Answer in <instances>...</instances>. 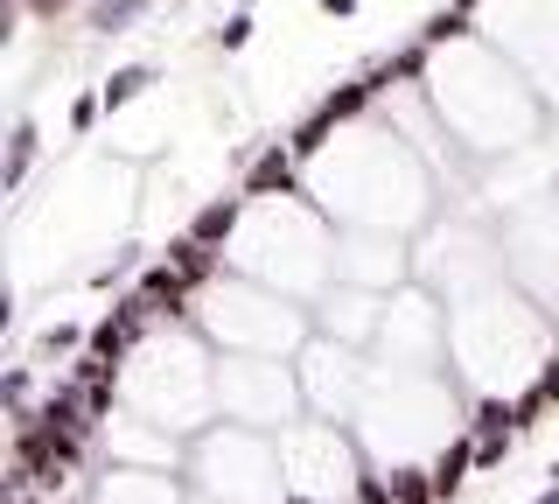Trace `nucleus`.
I'll list each match as a JSON object with an SVG mask.
<instances>
[{
    "label": "nucleus",
    "mask_w": 559,
    "mask_h": 504,
    "mask_svg": "<svg viewBox=\"0 0 559 504\" xmlns=\"http://www.w3.org/2000/svg\"><path fill=\"white\" fill-rule=\"evenodd\" d=\"M35 119H14V133H8V168H0V189L8 197H22V183H28V168H35Z\"/></svg>",
    "instance_id": "6e6552de"
},
{
    "label": "nucleus",
    "mask_w": 559,
    "mask_h": 504,
    "mask_svg": "<svg viewBox=\"0 0 559 504\" xmlns=\"http://www.w3.org/2000/svg\"><path fill=\"white\" fill-rule=\"evenodd\" d=\"M532 386H538V399H546V407H559V351H552L546 364H538V378H532Z\"/></svg>",
    "instance_id": "aec40b11"
},
{
    "label": "nucleus",
    "mask_w": 559,
    "mask_h": 504,
    "mask_svg": "<svg viewBox=\"0 0 559 504\" xmlns=\"http://www.w3.org/2000/svg\"><path fill=\"white\" fill-rule=\"evenodd\" d=\"M28 8H35V14H63L70 0H28Z\"/></svg>",
    "instance_id": "4be33fe9"
},
{
    "label": "nucleus",
    "mask_w": 559,
    "mask_h": 504,
    "mask_svg": "<svg viewBox=\"0 0 559 504\" xmlns=\"http://www.w3.org/2000/svg\"><path fill=\"white\" fill-rule=\"evenodd\" d=\"M245 43H252V14H231V22H217V49H245Z\"/></svg>",
    "instance_id": "f3484780"
},
{
    "label": "nucleus",
    "mask_w": 559,
    "mask_h": 504,
    "mask_svg": "<svg viewBox=\"0 0 559 504\" xmlns=\"http://www.w3.org/2000/svg\"><path fill=\"white\" fill-rule=\"evenodd\" d=\"M392 497L399 504H441V497H433V477H427V469H392Z\"/></svg>",
    "instance_id": "4468645a"
},
{
    "label": "nucleus",
    "mask_w": 559,
    "mask_h": 504,
    "mask_svg": "<svg viewBox=\"0 0 559 504\" xmlns=\"http://www.w3.org/2000/svg\"><path fill=\"white\" fill-rule=\"evenodd\" d=\"M427 71H433V49L419 43V36H413L406 49H392V78H399V84H427Z\"/></svg>",
    "instance_id": "ddd939ff"
},
{
    "label": "nucleus",
    "mask_w": 559,
    "mask_h": 504,
    "mask_svg": "<svg viewBox=\"0 0 559 504\" xmlns=\"http://www.w3.org/2000/svg\"><path fill=\"white\" fill-rule=\"evenodd\" d=\"M154 259H168V267L182 273L189 288H210V281H217V273H224V259L210 253V246H197V238H189V232H175V238H168V246L154 253Z\"/></svg>",
    "instance_id": "423d86ee"
},
{
    "label": "nucleus",
    "mask_w": 559,
    "mask_h": 504,
    "mask_svg": "<svg viewBox=\"0 0 559 504\" xmlns=\"http://www.w3.org/2000/svg\"><path fill=\"white\" fill-rule=\"evenodd\" d=\"M329 141H336V119H329L322 106H314L301 127H287V148H294V162H314V154H322Z\"/></svg>",
    "instance_id": "9d476101"
},
{
    "label": "nucleus",
    "mask_w": 559,
    "mask_h": 504,
    "mask_svg": "<svg viewBox=\"0 0 559 504\" xmlns=\"http://www.w3.org/2000/svg\"><path fill=\"white\" fill-rule=\"evenodd\" d=\"M454 8H462V14H476V8H483V0H454Z\"/></svg>",
    "instance_id": "b1692460"
},
{
    "label": "nucleus",
    "mask_w": 559,
    "mask_h": 504,
    "mask_svg": "<svg viewBox=\"0 0 559 504\" xmlns=\"http://www.w3.org/2000/svg\"><path fill=\"white\" fill-rule=\"evenodd\" d=\"M245 211H252V197H203L197 218H189V238H197V246H210V253H224V246L238 238Z\"/></svg>",
    "instance_id": "7ed1b4c3"
},
{
    "label": "nucleus",
    "mask_w": 559,
    "mask_h": 504,
    "mask_svg": "<svg viewBox=\"0 0 559 504\" xmlns=\"http://www.w3.org/2000/svg\"><path fill=\"white\" fill-rule=\"evenodd\" d=\"M538 421H546V399H538V386H524L518 392V434H532Z\"/></svg>",
    "instance_id": "6ab92c4d"
},
{
    "label": "nucleus",
    "mask_w": 559,
    "mask_h": 504,
    "mask_svg": "<svg viewBox=\"0 0 559 504\" xmlns=\"http://www.w3.org/2000/svg\"><path fill=\"white\" fill-rule=\"evenodd\" d=\"M427 477H433V497H441V504H454V497H462L468 491V477H476V434H454V442L441 448V456H433L427 462Z\"/></svg>",
    "instance_id": "20e7f679"
},
{
    "label": "nucleus",
    "mask_w": 559,
    "mask_h": 504,
    "mask_svg": "<svg viewBox=\"0 0 559 504\" xmlns=\"http://www.w3.org/2000/svg\"><path fill=\"white\" fill-rule=\"evenodd\" d=\"M98 113H105V98L98 92H78V98H70V133H92Z\"/></svg>",
    "instance_id": "2eb2a0df"
},
{
    "label": "nucleus",
    "mask_w": 559,
    "mask_h": 504,
    "mask_svg": "<svg viewBox=\"0 0 559 504\" xmlns=\"http://www.w3.org/2000/svg\"><path fill=\"white\" fill-rule=\"evenodd\" d=\"M538 504H559V483H546V491H538Z\"/></svg>",
    "instance_id": "5701e85b"
},
{
    "label": "nucleus",
    "mask_w": 559,
    "mask_h": 504,
    "mask_svg": "<svg viewBox=\"0 0 559 504\" xmlns=\"http://www.w3.org/2000/svg\"><path fill=\"white\" fill-rule=\"evenodd\" d=\"M371 98H378V92H371V84H364V78H349V84H336V92H329V98H322V113H329V119H336V127H343V119H357V113H371Z\"/></svg>",
    "instance_id": "f8f14e48"
},
{
    "label": "nucleus",
    "mask_w": 559,
    "mask_h": 504,
    "mask_svg": "<svg viewBox=\"0 0 559 504\" xmlns=\"http://www.w3.org/2000/svg\"><path fill=\"white\" fill-rule=\"evenodd\" d=\"M98 504H182V497H175V483L162 469H119V477L98 491Z\"/></svg>",
    "instance_id": "39448f33"
},
{
    "label": "nucleus",
    "mask_w": 559,
    "mask_h": 504,
    "mask_svg": "<svg viewBox=\"0 0 559 504\" xmlns=\"http://www.w3.org/2000/svg\"><path fill=\"white\" fill-rule=\"evenodd\" d=\"M140 14H147V0H92V28L98 36H127Z\"/></svg>",
    "instance_id": "9b49d317"
},
{
    "label": "nucleus",
    "mask_w": 559,
    "mask_h": 504,
    "mask_svg": "<svg viewBox=\"0 0 559 504\" xmlns=\"http://www.w3.org/2000/svg\"><path fill=\"white\" fill-rule=\"evenodd\" d=\"M357 504H399V497H392V483H384L378 469H357Z\"/></svg>",
    "instance_id": "a211bd4d"
},
{
    "label": "nucleus",
    "mask_w": 559,
    "mask_h": 504,
    "mask_svg": "<svg viewBox=\"0 0 559 504\" xmlns=\"http://www.w3.org/2000/svg\"><path fill=\"white\" fill-rule=\"evenodd\" d=\"M133 294L154 308V323H182V316H189V294H197V288H189L182 273L168 267V259H147V267H140V288H133Z\"/></svg>",
    "instance_id": "f03ea898"
},
{
    "label": "nucleus",
    "mask_w": 559,
    "mask_h": 504,
    "mask_svg": "<svg viewBox=\"0 0 559 504\" xmlns=\"http://www.w3.org/2000/svg\"><path fill=\"white\" fill-rule=\"evenodd\" d=\"M552 483H559V462H552Z\"/></svg>",
    "instance_id": "393cba45"
},
{
    "label": "nucleus",
    "mask_w": 559,
    "mask_h": 504,
    "mask_svg": "<svg viewBox=\"0 0 559 504\" xmlns=\"http://www.w3.org/2000/svg\"><path fill=\"white\" fill-rule=\"evenodd\" d=\"M511 448H518V434H489V442H476V477H489Z\"/></svg>",
    "instance_id": "dca6fc26"
},
{
    "label": "nucleus",
    "mask_w": 559,
    "mask_h": 504,
    "mask_svg": "<svg viewBox=\"0 0 559 504\" xmlns=\"http://www.w3.org/2000/svg\"><path fill=\"white\" fill-rule=\"evenodd\" d=\"M154 84H162V71H154V63H119V71L98 84V98H105V113H127L133 98L154 92Z\"/></svg>",
    "instance_id": "0eeeda50"
},
{
    "label": "nucleus",
    "mask_w": 559,
    "mask_h": 504,
    "mask_svg": "<svg viewBox=\"0 0 559 504\" xmlns=\"http://www.w3.org/2000/svg\"><path fill=\"white\" fill-rule=\"evenodd\" d=\"M314 8H322L329 22H349V14H357V0H314Z\"/></svg>",
    "instance_id": "412c9836"
},
{
    "label": "nucleus",
    "mask_w": 559,
    "mask_h": 504,
    "mask_svg": "<svg viewBox=\"0 0 559 504\" xmlns=\"http://www.w3.org/2000/svg\"><path fill=\"white\" fill-rule=\"evenodd\" d=\"M468 36H476V14H462V8H433L419 22V43L427 49H448V43H468Z\"/></svg>",
    "instance_id": "1a4fd4ad"
},
{
    "label": "nucleus",
    "mask_w": 559,
    "mask_h": 504,
    "mask_svg": "<svg viewBox=\"0 0 559 504\" xmlns=\"http://www.w3.org/2000/svg\"><path fill=\"white\" fill-rule=\"evenodd\" d=\"M238 197H252V203H280V197H294L301 203L308 189H301V162H294V148L287 141H266L245 162V176H238Z\"/></svg>",
    "instance_id": "f257e3e1"
}]
</instances>
